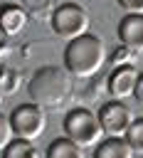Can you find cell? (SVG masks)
Segmentation results:
<instances>
[{
	"label": "cell",
	"instance_id": "cell-13",
	"mask_svg": "<svg viewBox=\"0 0 143 158\" xmlns=\"http://www.w3.org/2000/svg\"><path fill=\"white\" fill-rule=\"evenodd\" d=\"M20 89V72L10 64L0 67V96H10Z\"/></svg>",
	"mask_w": 143,
	"mask_h": 158
},
{
	"label": "cell",
	"instance_id": "cell-10",
	"mask_svg": "<svg viewBox=\"0 0 143 158\" xmlns=\"http://www.w3.org/2000/svg\"><path fill=\"white\" fill-rule=\"evenodd\" d=\"M91 158H133V151L123 138H108L106 136L101 143L94 146Z\"/></svg>",
	"mask_w": 143,
	"mask_h": 158
},
{
	"label": "cell",
	"instance_id": "cell-21",
	"mask_svg": "<svg viewBox=\"0 0 143 158\" xmlns=\"http://www.w3.org/2000/svg\"><path fill=\"white\" fill-rule=\"evenodd\" d=\"M0 32H2V30H0Z\"/></svg>",
	"mask_w": 143,
	"mask_h": 158
},
{
	"label": "cell",
	"instance_id": "cell-16",
	"mask_svg": "<svg viewBox=\"0 0 143 158\" xmlns=\"http://www.w3.org/2000/svg\"><path fill=\"white\" fill-rule=\"evenodd\" d=\"M12 138H15V133H12V126H10V116L0 114V153L7 148V143Z\"/></svg>",
	"mask_w": 143,
	"mask_h": 158
},
{
	"label": "cell",
	"instance_id": "cell-3",
	"mask_svg": "<svg viewBox=\"0 0 143 158\" xmlns=\"http://www.w3.org/2000/svg\"><path fill=\"white\" fill-rule=\"evenodd\" d=\"M62 126H64V136L69 141H74L79 148H91V146H96V143H101L106 138L104 128L99 123V116L91 109H84V106L72 109L64 116Z\"/></svg>",
	"mask_w": 143,
	"mask_h": 158
},
{
	"label": "cell",
	"instance_id": "cell-4",
	"mask_svg": "<svg viewBox=\"0 0 143 158\" xmlns=\"http://www.w3.org/2000/svg\"><path fill=\"white\" fill-rule=\"evenodd\" d=\"M49 20H52V30L64 40H76V37L86 35L89 25H91L89 12L76 2H64V5L54 7Z\"/></svg>",
	"mask_w": 143,
	"mask_h": 158
},
{
	"label": "cell",
	"instance_id": "cell-19",
	"mask_svg": "<svg viewBox=\"0 0 143 158\" xmlns=\"http://www.w3.org/2000/svg\"><path fill=\"white\" fill-rule=\"evenodd\" d=\"M133 99L138 104H143V72L138 74V81H136V91H133Z\"/></svg>",
	"mask_w": 143,
	"mask_h": 158
},
{
	"label": "cell",
	"instance_id": "cell-18",
	"mask_svg": "<svg viewBox=\"0 0 143 158\" xmlns=\"http://www.w3.org/2000/svg\"><path fill=\"white\" fill-rule=\"evenodd\" d=\"M123 10H126V15H143V0H116Z\"/></svg>",
	"mask_w": 143,
	"mask_h": 158
},
{
	"label": "cell",
	"instance_id": "cell-14",
	"mask_svg": "<svg viewBox=\"0 0 143 158\" xmlns=\"http://www.w3.org/2000/svg\"><path fill=\"white\" fill-rule=\"evenodd\" d=\"M123 141L131 146L133 153H141V156H143V116H136V118H133V123L128 126Z\"/></svg>",
	"mask_w": 143,
	"mask_h": 158
},
{
	"label": "cell",
	"instance_id": "cell-11",
	"mask_svg": "<svg viewBox=\"0 0 143 158\" xmlns=\"http://www.w3.org/2000/svg\"><path fill=\"white\" fill-rule=\"evenodd\" d=\"M47 158H84V151L64 136V138H54L47 146Z\"/></svg>",
	"mask_w": 143,
	"mask_h": 158
},
{
	"label": "cell",
	"instance_id": "cell-1",
	"mask_svg": "<svg viewBox=\"0 0 143 158\" xmlns=\"http://www.w3.org/2000/svg\"><path fill=\"white\" fill-rule=\"evenodd\" d=\"M27 94L32 104L42 109H57L72 94V74L64 67H54V64L39 67L27 84Z\"/></svg>",
	"mask_w": 143,
	"mask_h": 158
},
{
	"label": "cell",
	"instance_id": "cell-20",
	"mask_svg": "<svg viewBox=\"0 0 143 158\" xmlns=\"http://www.w3.org/2000/svg\"><path fill=\"white\" fill-rule=\"evenodd\" d=\"M0 106H2V96H0Z\"/></svg>",
	"mask_w": 143,
	"mask_h": 158
},
{
	"label": "cell",
	"instance_id": "cell-5",
	"mask_svg": "<svg viewBox=\"0 0 143 158\" xmlns=\"http://www.w3.org/2000/svg\"><path fill=\"white\" fill-rule=\"evenodd\" d=\"M10 126H12V133L15 138H25V141H32L39 138L47 128V116H44V109L37 106V104H20L12 109L10 114Z\"/></svg>",
	"mask_w": 143,
	"mask_h": 158
},
{
	"label": "cell",
	"instance_id": "cell-7",
	"mask_svg": "<svg viewBox=\"0 0 143 158\" xmlns=\"http://www.w3.org/2000/svg\"><path fill=\"white\" fill-rule=\"evenodd\" d=\"M138 69L136 64H123V67H113V72L108 74L106 79V89L111 94V99L116 101H123V99H131L133 91H136V81H138Z\"/></svg>",
	"mask_w": 143,
	"mask_h": 158
},
{
	"label": "cell",
	"instance_id": "cell-6",
	"mask_svg": "<svg viewBox=\"0 0 143 158\" xmlns=\"http://www.w3.org/2000/svg\"><path fill=\"white\" fill-rule=\"evenodd\" d=\"M99 123H101V128H104V136H108V138H123L126 136V131H128V126L133 123V111L123 104V101H116V99H111V101H106L101 109H99Z\"/></svg>",
	"mask_w": 143,
	"mask_h": 158
},
{
	"label": "cell",
	"instance_id": "cell-8",
	"mask_svg": "<svg viewBox=\"0 0 143 158\" xmlns=\"http://www.w3.org/2000/svg\"><path fill=\"white\" fill-rule=\"evenodd\" d=\"M118 40L133 52H143V15H126L118 22Z\"/></svg>",
	"mask_w": 143,
	"mask_h": 158
},
{
	"label": "cell",
	"instance_id": "cell-12",
	"mask_svg": "<svg viewBox=\"0 0 143 158\" xmlns=\"http://www.w3.org/2000/svg\"><path fill=\"white\" fill-rule=\"evenodd\" d=\"M0 158H39V151L32 141H25V138H12L7 143V148L2 151Z\"/></svg>",
	"mask_w": 143,
	"mask_h": 158
},
{
	"label": "cell",
	"instance_id": "cell-17",
	"mask_svg": "<svg viewBox=\"0 0 143 158\" xmlns=\"http://www.w3.org/2000/svg\"><path fill=\"white\" fill-rule=\"evenodd\" d=\"M136 54L138 52H133V49H128V47H121L118 52H113V64L116 67H123V64H136Z\"/></svg>",
	"mask_w": 143,
	"mask_h": 158
},
{
	"label": "cell",
	"instance_id": "cell-15",
	"mask_svg": "<svg viewBox=\"0 0 143 158\" xmlns=\"http://www.w3.org/2000/svg\"><path fill=\"white\" fill-rule=\"evenodd\" d=\"M52 5L54 0H27V10L35 15V17H52Z\"/></svg>",
	"mask_w": 143,
	"mask_h": 158
},
{
	"label": "cell",
	"instance_id": "cell-2",
	"mask_svg": "<svg viewBox=\"0 0 143 158\" xmlns=\"http://www.w3.org/2000/svg\"><path fill=\"white\" fill-rule=\"evenodd\" d=\"M104 62H106V44L99 35L86 32L76 40H69L64 47V69L76 79L94 77Z\"/></svg>",
	"mask_w": 143,
	"mask_h": 158
},
{
	"label": "cell",
	"instance_id": "cell-9",
	"mask_svg": "<svg viewBox=\"0 0 143 158\" xmlns=\"http://www.w3.org/2000/svg\"><path fill=\"white\" fill-rule=\"evenodd\" d=\"M30 22V15L22 5H15V2H5L0 7V30L5 35H20Z\"/></svg>",
	"mask_w": 143,
	"mask_h": 158
}]
</instances>
